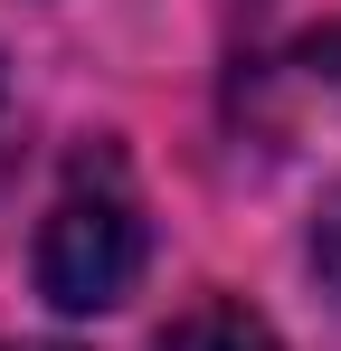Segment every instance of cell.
Returning <instances> with one entry per match:
<instances>
[{
    "label": "cell",
    "instance_id": "obj_1",
    "mask_svg": "<svg viewBox=\"0 0 341 351\" xmlns=\"http://www.w3.org/2000/svg\"><path fill=\"white\" fill-rule=\"evenodd\" d=\"M133 276H142V199L95 152L66 171V190L38 219V294L57 313H114L133 294Z\"/></svg>",
    "mask_w": 341,
    "mask_h": 351
},
{
    "label": "cell",
    "instance_id": "obj_2",
    "mask_svg": "<svg viewBox=\"0 0 341 351\" xmlns=\"http://www.w3.org/2000/svg\"><path fill=\"white\" fill-rule=\"evenodd\" d=\"M162 351H284L247 304H199V313H180L162 332Z\"/></svg>",
    "mask_w": 341,
    "mask_h": 351
},
{
    "label": "cell",
    "instance_id": "obj_3",
    "mask_svg": "<svg viewBox=\"0 0 341 351\" xmlns=\"http://www.w3.org/2000/svg\"><path fill=\"white\" fill-rule=\"evenodd\" d=\"M313 266H323V285L341 294V190L323 199V219H313Z\"/></svg>",
    "mask_w": 341,
    "mask_h": 351
},
{
    "label": "cell",
    "instance_id": "obj_4",
    "mask_svg": "<svg viewBox=\"0 0 341 351\" xmlns=\"http://www.w3.org/2000/svg\"><path fill=\"white\" fill-rule=\"evenodd\" d=\"M10 351H66V342H10Z\"/></svg>",
    "mask_w": 341,
    "mask_h": 351
}]
</instances>
